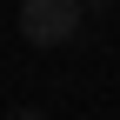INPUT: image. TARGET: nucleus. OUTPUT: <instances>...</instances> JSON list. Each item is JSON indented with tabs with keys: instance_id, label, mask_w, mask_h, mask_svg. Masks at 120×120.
Masks as SVG:
<instances>
[{
	"instance_id": "nucleus-2",
	"label": "nucleus",
	"mask_w": 120,
	"mask_h": 120,
	"mask_svg": "<svg viewBox=\"0 0 120 120\" xmlns=\"http://www.w3.org/2000/svg\"><path fill=\"white\" fill-rule=\"evenodd\" d=\"M7 120H47V113H40V107H13Z\"/></svg>"
},
{
	"instance_id": "nucleus-1",
	"label": "nucleus",
	"mask_w": 120,
	"mask_h": 120,
	"mask_svg": "<svg viewBox=\"0 0 120 120\" xmlns=\"http://www.w3.org/2000/svg\"><path fill=\"white\" fill-rule=\"evenodd\" d=\"M80 20H87V0H20V40L34 47L80 40Z\"/></svg>"
},
{
	"instance_id": "nucleus-3",
	"label": "nucleus",
	"mask_w": 120,
	"mask_h": 120,
	"mask_svg": "<svg viewBox=\"0 0 120 120\" xmlns=\"http://www.w3.org/2000/svg\"><path fill=\"white\" fill-rule=\"evenodd\" d=\"M87 7H94V13H107V7H113V0H87Z\"/></svg>"
}]
</instances>
